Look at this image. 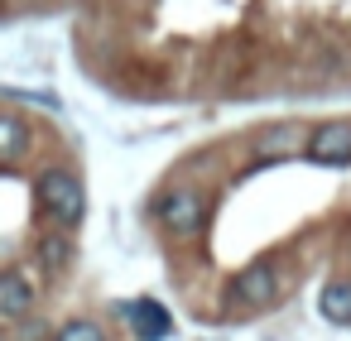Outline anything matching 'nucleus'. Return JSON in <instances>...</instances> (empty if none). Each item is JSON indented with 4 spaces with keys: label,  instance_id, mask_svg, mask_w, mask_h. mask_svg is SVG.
Listing matches in <instances>:
<instances>
[{
    "label": "nucleus",
    "instance_id": "3",
    "mask_svg": "<svg viewBox=\"0 0 351 341\" xmlns=\"http://www.w3.org/2000/svg\"><path fill=\"white\" fill-rule=\"evenodd\" d=\"M279 293H284L279 264H274V260H250L245 269H236V274L226 279V293H221V298H226L236 312H265V307L279 303Z\"/></svg>",
    "mask_w": 351,
    "mask_h": 341
},
{
    "label": "nucleus",
    "instance_id": "7",
    "mask_svg": "<svg viewBox=\"0 0 351 341\" xmlns=\"http://www.w3.org/2000/svg\"><path fill=\"white\" fill-rule=\"evenodd\" d=\"M317 317L332 327H351V274H337L317 293Z\"/></svg>",
    "mask_w": 351,
    "mask_h": 341
},
{
    "label": "nucleus",
    "instance_id": "4",
    "mask_svg": "<svg viewBox=\"0 0 351 341\" xmlns=\"http://www.w3.org/2000/svg\"><path fill=\"white\" fill-rule=\"evenodd\" d=\"M303 154L322 168H346L351 164V121H322L308 130Z\"/></svg>",
    "mask_w": 351,
    "mask_h": 341
},
{
    "label": "nucleus",
    "instance_id": "9",
    "mask_svg": "<svg viewBox=\"0 0 351 341\" xmlns=\"http://www.w3.org/2000/svg\"><path fill=\"white\" fill-rule=\"evenodd\" d=\"M29 154V125L10 111H0V164H20Z\"/></svg>",
    "mask_w": 351,
    "mask_h": 341
},
{
    "label": "nucleus",
    "instance_id": "2",
    "mask_svg": "<svg viewBox=\"0 0 351 341\" xmlns=\"http://www.w3.org/2000/svg\"><path fill=\"white\" fill-rule=\"evenodd\" d=\"M34 192H39V207L49 212V221L58 231H77L82 226V216H87V188H82V178L73 168H44L39 183H34Z\"/></svg>",
    "mask_w": 351,
    "mask_h": 341
},
{
    "label": "nucleus",
    "instance_id": "5",
    "mask_svg": "<svg viewBox=\"0 0 351 341\" xmlns=\"http://www.w3.org/2000/svg\"><path fill=\"white\" fill-rule=\"evenodd\" d=\"M121 312H125L135 341H169V336H173V312H169L159 298H135V303H125Z\"/></svg>",
    "mask_w": 351,
    "mask_h": 341
},
{
    "label": "nucleus",
    "instance_id": "10",
    "mask_svg": "<svg viewBox=\"0 0 351 341\" xmlns=\"http://www.w3.org/2000/svg\"><path fill=\"white\" fill-rule=\"evenodd\" d=\"M49 341H111V336H106V327L97 317H68Z\"/></svg>",
    "mask_w": 351,
    "mask_h": 341
},
{
    "label": "nucleus",
    "instance_id": "11",
    "mask_svg": "<svg viewBox=\"0 0 351 341\" xmlns=\"http://www.w3.org/2000/svg\"><path fill=\"white\" fill-rule=\"evenodd\" d=\"M5 97H15V101H34V106H44V111H58V97H49V92H15V87H5Z\"/></svg>",
    "mask_w": 351,
    "mask_h": 341
},
{
    "label": "nucleus",
    "instance_id": "8",
    "mask_svg": "<svg viewBox=\"0 0 351 341\" xmlns=\"http://www.w3.org/2000/svg\"><path fill=\"white\" fill-rule=\"evenodd\" d=\"M34 255H39V264H44L49 274H63V269L73 264V255H77V245H73V231H58V226H49V231L34 240Z\"/></svg>",
    "mask_w": 351,
    "mask_h": 341
},
{
    "label": "nucleus",
    "instance_id": "1",
    "mask_svg": "<svg viewBox=\"0 0 351 341\" xmlns=\"http://www.w3.org/2000/svg\"><path fill=\"white\" fill-rule=\"evenodd\" d=\"M207 216H212V197L197 188V183H169L159 197H154V221L169 240H193L207 231Z\"/></svg>",
    "mask_w": 351,
    "mask_h": 341
},
{
    "label": "nucleus",
    "instance_id": "6",
    "mask_svg": "<svg viewBox=\"0 0 351 341\" xmlns=\"http://www.w3.org/2000/svg\"><path fill=\"white\" fill-rule=\"evenodd\" d=\"M34 312V288L20 269H0V322H25Z\"/></svg>",
    "mask_w": 351,
    "mask_h": 341
}]
</instances>
